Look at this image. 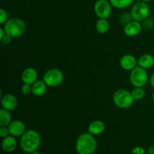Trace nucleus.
Returning a JSON list of instances; mask_svg holds the SVG:
<instances>
[{
  "mask_svg": "<svg viewBox=\"0 0 154 154\" xmlns=\"http://www.w3.org/2000/svg\"><path fill=\"white\" fill-rule=\"evenodd\" d=\"M42 144V137L35 129H28L20 137V146L24 153L31 154L37 151Z\"/></svg>",
  "mask_w": 154,
  "mask_h": 154,
  "instance_id": "f257e3e1",
  "label": "nucleus"
},
{
  "mask_svg": "<svg viewBox=\"0 0 154 154\" xmlns=\"http://www.w3.org/2000/svg\"><path fill=\"white\" fill-rule=\"evenodd\" d=\"M97 149V141L94 135L88 132L82 133L77 138L75 150L78 154H93Z\"/></svg>",
  "mask_w": 154,
  "mask_h": 154,
  "instance_id": "f03ea898",
  "label": "nucleus"
},
{
  "mask_svg": "<svg viewBox=\"0 0 154 154\" xmlns=\"http://www.w3.org/2000/svg\"><path fill=\"white\" fill-rule=\"evenodd\" d=\"M3 26L6 34L11 36L13 38H17L23 36L26 29V23L22 19L18 17L8 19V20Z\"/></svg>",
  "mask_w": 154,
  "mask_h": 154,
  "instance_id": "7ed1b4c3",
  "label": "nucleus"
},
{
  "mask_svg": "<svg viewBox=\"0 0 154 154\" xmlns=\"http://www.w3.org/2000/svg\"><path fill=\"white\" fill-rule=\"evenodd\" d=\"M114 105L121 109H128L133 105L134 100L131 92L124 89L116 90L112 96Z\"/></svg>",
  "mask_w": 154,
  "mask_h": 154,
  "instance_id": "20e7f679",
  "label": "nucleus"
},
{
  "mask_svg": "<svg viewBox=\"0 0 154 154\" xmlns=\"http://www.w3.org/2000/svg\"><path fill=\"white\" fill-rule=\"evenodd\" d=\"M149 75L147 69L137 66L129 74V81L134 87H144L149 82Z\"/></svg>",
  "mask_w": 154,
  "mask_h": 154,
  "instance_id": "39448f33",
  "label": "nucleus"
},
{
  "mask_svg": "<svg viewBox=\"0 0 154 154\" xmlns=\"http://www.w3.org/2000/svg\"><path fill=\"white\" fill-rule=\"evenodd\" d=\"M43 81L48 87H57L63 84L64 75L60 69L53 68L44 74Z\"/></svg>",
  "mask_w": 154,
  "mask_h": 154,
  "instance_id": "423d86ee",
  "label": "nucleus"
},
{
  "mask_svg": "<svg viewBox=\"0 0 154 154\" xmlns=\"http://www.w3.org/2000/svg\"><path fill=\"white\" fill-rule=\"evenodd\" d=\"M130 14L132 15V20L141 23L149 17L150 8L147 2L139 1L132 5Z\"/></svg>",
  "mask_w": 154,
  "mask_h": 154,
  "instance_id": "0eeeda50",
  "label": "nucleus"
},
{
  "mask_svg": "<svg viewBox=\"0 0 154 154\" xmlns=\"http://www.w3.org/2000/svg\"><path fill=\"white\" fill-rule=\"evenodd\" d=\"M112 7L109 0H98L94 5V12L99 19H108L112 13Z\"/></svg>",
  "mask_w": 154,
  "mask_h": 154,
  "instance_id": "6e6552de",
  "label": "nucleus"
},
{
  "mask_svg": "<svg viewBox=\"0 0 154 154\" xmlns=\"http://www.w3.org/2000/svg\"><path fill=\"white\" fill-rule=\"evenodd\" d=\"M18 105V99L16 96L12 93H5L1 96V106L2 108L12 111L17 108Z\"/></svg>",
  "mask_w": 154,
  "mask_h": 154,
  "instance_id": "1a4fd4ad",
  "label": "nucleus"
},
{
  "mask_svg": "<svg viewBox=\"0 0 154 154\" xmlns=\"http://www.w3.org/2000/svg\"><path fill=\"white\" fill-rule=\"evenodd\" d=\"M142 29L141 23L132 20V21L124 25L123 32L128 37H135L140 34Z\"/></svg>",
  "mask_w": 154,
  "mask_h": 154,
  "instance_id": "9d476101",
  "label": "nucleus"
},
{
  "mask_svg": "<svg viewBox=\"0 0 154 154\" xmlns=\"http://www.w3.org/2000/svg\"><path fill=\"white\" fill-rule=\"evenodd\" d=\"M8 127L10 135L14 137H21L26 131V124L24 122L20 120H12Z\"/></svg>",
  "mask_w": 154,
  "mask_h": 154,
  "instance_id": "9b49d317",
  "label": "nucleus"
},
{
  "mask_svg": "<svg viewBox=\"0 0 154 154\" xmlns=\"http://www.w3.org/2000/svg\"><path fill=\"white\" fill-rule=\"evenodd\" d=\"M120 66L123 70L131 72L138 66V59L132 54H125L120 58Z\"/></svg>",
  "mask_w": 154,
  "mask_h": 154,
  "instance_id": "f8f14e48",
  "label": "nucleus"
},
{
  "mask_svg": "<svg viewBox=\"0 0 154 154\" xmlns=\"http://www.w3.org/2000/svg\"><path fill=\"white\" fill-rule=\"evenodd\" d=\"M21 80L23 84H33L38 81V72L32 67H28L23 71L21 74Z\"/></svg>",
  "mask_w": 154,
  "mask_h": 154,
  "instance_id": "ddd939ff",
  "label": "nucleus"
},
{
  "mask_svg": "<svg viewBox=\"0 0 154 154\" xmlns=\"http://www.w3.org/2000/svg\"><path fill=\"white\" fill-rule=\"evenodd\" d=\"M105 130V124L102 120H96L89 124L87 132L93 135H99Z\"/></svg>",
  "mask_w": 154,
  "mask_h": 154,
  "instance_id": "4468645a",
  "label": "nucleus"
},
{
  "mask_svg": "<svg viewBox=\"0 0 154 154\" xmlns=\"http://www.w3.org/2000/svg\"><path fill=\"white\" fill-rule=\"evenodd\" d=\"M17 147V141L16 139V137L10 135L6 138H2V150L6 153H12L16 150Z\"/></svg>",
  "mask_w": 154,
  "mask_h": 154,
  "instance_id": "2eb2a0df",
  "label": "nucleus"
},
{
  "mask_svg": "<svg viewBox=\"0 0 154 154\" xmlns=\"http://www.w3.org/2000/svg\"><path fill=\"white\" fill-rule=\"evenodd\" d=\"M48 85L42 81H36L32 84V94L36 97H41L46 93L48 90Z\"/></svg>",
  "mask_w": 154,
  "mask_h": 154,
  "instance_id": "dca6fc26",
  "label": "nucleus"
},
{
  "mask_svg": "<svg viewBox=\"0 0 154 154\" xmlns=\"http://www.w3.org/2000/svg\"><path fill=\"white\" fill-rule=\"evenodd\" d=\"M138 66L144 69H151L154 66V57L149 54H143L138 59Z\"/></svg>",
  "mask_w": 154,
  "mask_h": 154,
  "instance_id": "f3484780",
  "label": "nucleus"
},
{
  "mask_svg": "<svg viewBox=\"0 0 154 154\" xmlns=\"http://www.w3.org/2000/svg\"><path fill=\"white\" fill-rule=\"evenodd\" d=\"M12 122V116L11 111L4 108L0 110V126H8Z\"/></svg>",
  "mask_w": 154,
  "mask_h": 154,
  "instance_id": "a211bd4d",
  "label": "nucleus"
},
{
  "mask_svg": "<svg viewBox=\"0 0 154 154\" xmlns=\"http://www.w3.org/2000/svg\"><path fill=\"white\" fill-rule=\"evenodd\" d=\"M110 23L108 19H99L96 21V29L99 34H105L109 31Z\"/></svg>",
  "mask_w": 154,
  "mask_h": 154,
  "instance_id": "6ab92c4d",
  "label": "nucleus"
},
{
  "mask_svg": "<svg viewBox=\"0 0 154 154\" xmlns=\"http://www.w3.org/2000/svg\"><path fill=\"white\" fill-rule=\"evenodd\" d=\"M113 7L118 9H123L129 7L133 3L134 0H109Z\"/></svg>",
  "mask_w": 154,
  "mask_h": 154,
  "instance_id": "aec40b11",
  "label": "nucleus"
},
{
  "mask_svg": "<svg viewBox=\"0 0 154 154\" xmlns=\"http://www.w3.org/2000/svg\"><path fill=\"white\" fill-rule=\"evenodd\" d=\"M131 93L135 101L141 100L145 96V91L143 87H134L133 90L131 91Z\"/></svg>",
  "mask_w": 154,
  "mask_h": 154,
  "instance_id": "412c9836",
  "label": "nucleus"
},
{
  "mask_svg": "<svg viewBox=\"0 0 154 154\" xmlns=\"http://www.w3.org/2000/svg\"><path fill=\"white\" fill-rule=\"evenodd\" d=\"M141 25H142L143 29L146 30V31H150L154 27V20L152 18L148 17L144 20L143 22H141Z\"/></svg>",
  "mask_w": 154,
  "mask_h": 154,
  "instance_id": "4be33fe9",
  "label": "nucleus"
},
{
  "mask_svg": "<svg viewBox=\"0 0 154 154\" xmlns=\"http://www.w3.org/2000/svg\"><path fill=\"white\" fill-rule=\"evenodd\" d=\"M132 20V15L130 13H127V12H124V13L121 14L120 16V22L123 25H126L128 23Z\"/></svg>",
  "mask_w": 154,
  "mask_h": 154,
  "instance_id": "5701e85b",
  "label": "nucleus"
},
{
  "mask_svg": "<svg viewBox=\"0 0 154 154\" xmlns=\"http://www.w3.org/2000/svg\"><path fill=\"white\" fill-rule=\"evenodd\" d=\"M21 93L24 96H28L30 93H32V85L28 84H23L21 87Z\"/></svg>",
  "mask_w": 154,
  "mask_h": 154,
  "instance_id": "b1692460",
  "label": "nucleus"
},
{
  "mask_svg": "<svg viewBox=\"0 0 154 154\" xmlns=\"http://www.w3.org/2000/svg\"><path fill=\"white\" fill-rule=\"evenodd\" d=\"M8 20V14L5 9H0V24L4 25Z\"/></svg>",
  "mask_w": 154,
  "mask_h": 154,
  "instance_id": "393cba45",
  "label": "nucleus"
},
{
  "mask_svg": "<svg viewBox=\"0 0 154 154\" xmlns=\"http://www.w3.org/2000/svg\"><path fill=\"white\" fill-rule=\"evenodd\" d=\"M10 135L9 129L8 126H0V137L2 138H5Z\"/></svg>",
  "mask_w": 154,
  "mask_h": 154,
  "instance_id": "a878e982",
  "label": "nucleus"
},
{
  "mask_svg": "<svg viewBox=\"0 0 154 154\" xmlns=\"http://www.w3.org/2000/svg\"><path fill=\"white\" fill-rule=\"evenodd\" d=\"M145 149L143 148L142 147H139V146L135 147L132 150V154H145Z\"/></svg>",
  "mask_w": 154,
  "mask_h": 154,
  "instance_id": "bb28decb",
  "label": "nucleus"
},
{
  "mask_svg": "<svg viewBox=\"0 0 154 154\" xmlns=\"http://www.w3.org/2000/svg\"><path fill=\"white\" fill-rule=\"evenodd\" d=\"M12 38H12L11 36H10L8 34H5V35L4 36V38H3L1 42H2L3 44H5V45H8V44H10L11 42Z\"/></svg>",
  "mask_w": 154,
  "mask_h": 154,
  "instance_id": "cd10ccee",
  "label": "nucleus"
},
{
  "mask_svg": "<svg viewBox=\"0 0 154 154\" xmlns=\"http://www.w3.org/2000/svg\"><path fill=\"white\" fill-rule=\"evenodd\" d=\"M149 84H150V87L154 89V72L151 74L150 77L149 78Z\"/></svg>",
  "mask_w": 154,
  "mask_h": 154,
  "instance_id": "c85d7f7f",
  "label": "nucleus"
},
{
  "mask_svg": "<svg viewBox=\"0 0 154 154\" xmlns=\"http://www.w3.org/2000/svg\"><path fill=\"white\" fill-rule=\"evenodd\" d=\"M6 32L5 31L4 28L3 27H2V28H0V41L2 40V38H4V36L5 35Z\"/></svg>",
  "mask_w": 154,
  "mask_h": 154,
  "instance_id": "c756f323",
  "label": "nucleus"
},
{
  "mask_svg": "<svg viewBox=\"0 0 154 154\" xmlns=\"http://www.w3.org/2000/svg\"><path fill=\"white\" fill-rule=\"evenodd\" d=\"M147 153L148 154H154V145L150 146L147 148Z\"/></svg>",
  "mask_w": 154,
  "mask_h": 154,
  "instance_id": "7c9ffc66",
  "label": "nucleus"
},
{
  "mask_svg": "<svg viewBox=\"0 0 154 154\" xmlns=\"http://www.w3.org/2000/svg\"><path fill=\"white\" fill-rule=\"evenodd\" d=\"M139 1H141V2H150V1H152V0H139Z\"/></svg>",
  "mask_w": 154,
  "mask_h": 154,
  "instance_id": "2f4dec72",
  "label": "nucleus"
},
{
  "mask_svg": "<svg viewBox=\"0 0 154 154\" xmlns=\"http://www.w3.org/2000/svg\"><path fill=\"white\" fill-rule=\"evenodd\" d=\"M152 100H153V102H154V91L153 92V93H152Z\"/></svg>",
  "mask_w": 154,
  "mask_h": 154,
  "instance_id": "473e14b6",
  "label": "nucleus"
},
{
  "mask_svg": "<svg viewBox=\"0 0 154 154\" xmlns=\"http://www.w3.org/2000/svg\"><path fill=\"white\" fill-rule=\"evenodd\" d=\"M31 154H42V153H39V152H37V151H35V152H34V153H31Z\"/></svg>",
  "mask_w": 154,
  "mask_h": 154,
  "instance_id": "72a5a7b5",
  "label": "nucleus"
},
{
  "mask_svg": "<svg viewBox=\"0 0 154 154\" xmlns=\"http://www.w3.org/2000/svg\"><path fill=\"white\" fill-rule=\"evenodd\" d=\"M23 1H29V0H23Z\"/></svg>",
  "mask_w": 154,
  "mask_h": 154,
  "instance_id": "f704fd0d",
  "label": "nucleus"
},
{
  "mask_svg": "<svg viewBox=\"0 0 154 154\" xmlns=\"http://www.w3.org/2000/svg\"><path fill=\"white\" fill-rule=\"evenodd\" d=\"M153 17H154V11H153Z\"/></svg>",
  "mask_w": 154,
  "mask_h": 154,
  "instance_id": "c9c22d12",
  "label": "nucleus"
}]
</instances>
